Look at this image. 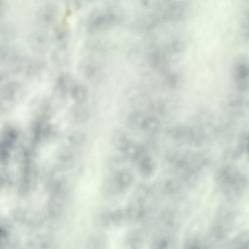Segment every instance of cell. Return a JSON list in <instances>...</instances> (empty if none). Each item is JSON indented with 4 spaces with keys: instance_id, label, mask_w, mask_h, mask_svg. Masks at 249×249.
Segmentation results:
<instances>
[{
    "instance_id": "cell-11",
    "label": "cell",
    "mask_w": 249,
    "mask_h": 249,
    "mask_svg": "<svg viewBox=\"0 0 249 249\" xmlns=\"http://www.w3.org/2000/svg\"><path fill=\"white\" fill-rule=\"evenodd\" d=\"M55 39L60 47L67 46L68 42L71 35L70 27L66 23L58 25L55 31Z\"/></svg>"
},
{
    "instance_id": "cell-8",
    "label": "cell",
    "mask_w": 249,
    "mask_h": 249,
    "mask_svg": "<svg viewBox=\"0 0 249 249\" xmlns=\"http://www.w3.org/2000/svg\"><path fill=\"white\" fill-rule=\"evenodd\" d=\"M131 141L128 134L122 129L115 130L111 137L112 145L121 152Z\"/></svg>"
},
{
    "instance_id": "cell-10",
    "label": "cell",
    "mask_w": 249,
    "mask_h": 249,
    "mask_svg": "<svg viewBox=\"0 0 249 249\" xmlns=\"http://www.w3.org/2000/svg\"><path fill=\"white\" fill-rule=\"evenodd\" d=\"M57 158L64 166H70L73 164L75 159V154L73 150L67 146H62L57 152Z\"/></svg>"
},
{
    "instance_id": "cell-14",
    "label": "cell",
    "mask_w": 249,
    "mask_h": 249,
    "mask_svg": "<svg viewBox=\"0 0 249 249\" xmlns=\"http://www.w3.org/2000/svg\"><path fill=\"white\" fill-rule=\"evenodd\" d=\"M68 140L69 143L73 146H81L87 140V134L82 130H75L71 131L69 134Z\"/></svg>"
},
{
    "instance_id": "cell-4",
    "label": "cell",
    "mask_w": 249,
    "mask_h": 249,
    "mask_svg": "<svg viewBox=\"0 0 249 249\" xmlns=\"http://www.w3.org/2000/svg\"><path fill=\"white\" fill-rule=\"evenodd\" d=\"M168 131L173 139L179 142L197 144L201 142L200 133L187 126L175 125L170 128Z\"/></svg>"
},
{
    "instance_id": "cell-12",
    "label": "cell",
    "mask_w": 249,
    "mask_h": 249,
    "mask_svg": "<svg viewBox=\"0 0 249 249\" xmlns=\"http://www.w3.org/2000/svg\"><path fill=\"white\" fill-rule=\"evenodd\" d=\"M160 126V121L152 116L145 115L141 124L140 130L148 134L156 133Z\"/></svg>"
},
{
    "instance_id": "cell-2",
    "label": "cell",
    "mask_w": 249,
    "mask_h": 249,
    "mask_svg": "<svg viewBox=\"0 0 249 249\" xmlns=\"http://www.w3.org/2000/svg\"><path fill=\"white\" fill-rule=\"evenodd\" d=\"M216 181L218 184L228 193L239 194L248 185L245 176L235 166L226 165L218 172Z\"/></svg>"
},
{
    "instance_id": "cell-13",
    "label": "cell",
    "mask_w": 249,
    "mask_h": 249,
    "mask_svg": "<svg viewBox=\"0 0 249 249\" xmlns=\"http://www.w3.org/2000/svg\"><path fill=\"white\" fill-rule=\"evenodd\" d=\"M107 239L101 233H95L89 237L87 241V249H106Z\"/></svg>"
},
{
    "instance_id": "cell-1",
    "label": "cell",
    "mask_w": 249,
    "mask_h": 249,
    "mask_svg": "<svg viewBox=\"0 0 249 249\" xmlns=\"http://www.w3.org/2000/svg\"><path fill=\"white\" fill-rule=\"evenodd\" d=\"M123 18V12L115 5H107L96 9L89 16L87 28L90 33L105 31L119 23Z\"/></svg>"
},
{
    "instance_id": "cell-3",
    "label": "cell",
    "mask_w": 249,
    "mask_h": 249,
    "mask_svg": "<svg viewBox=\"0 0 249 249\" xmlns=\"http://www.w3.org/2000/svg\"><path fill=\"white\" fill-rule=\"evenodd\" d=\"M170 161L176 169L185 173H193L206 164L205 157L191 150H179L171 154Z\"/></svg>"
},
{
    "instance_id": "cell-15",
    "label": "cell",
    "mask_w": 249,
    "mask_h": 249,
    "mask_svg": "<svg viewBox=\"0 0 249 249\" xmlns=\"http://www.w3.org/2000/svg\"><path fill=\"white\" fill-rule=\"evenodd\" d=\"M145 115L140 112L131 113L127 117V126L132 130H140L142 120Z\"/></svg>"
},
{
    "instance_id": "cell-16",
    "label": "cell",
    "mask_w": 249,
    "mask_h": 249,
    "mask_svg": "<svg viewBox=\"0 0 249 249\" xmlns=\"http://www.w3.org/2000/svg\"><path fill=\"white\" fill-rule=\"evenodd\" d=\"M89 117V111L87 109L80 104L76 107L73 112V117L75 122L78 123L86 122Z\"/></svg>"
},
{
    "instance_id": "cell-5",
    "label": "cell",
    "mask_w": 249,
    "mask_h": 249,
    "mask_svg": "<svg viewBox=\"0 0 249 249\" xmlns=\"http://www.w3.org/2000/svg\"><path fill=\"white\" fill-rule=\"evenodd\" d=\"M133 180V175L129 170L122 169L117 171L111 177L107 185L111 192L119 193L128 189Z\"/></svg>"
},
{
    "instance_id": "cell-6",
    "label": "cell",
    "mask_w": 249,
    "mask_h": 249,
    "mask_svg": "<svg viewBox=\"0 0 249 249\" xmlns=\"http://www.w3.org/2000/svg\"><path fill=\"white\" fill-rule=\"evenodd\" d=\"M80 71L85 78L89 80L98 78L101 72L98 64L94 60L88 58L81 62Z\"/></svg>"
},
{
    "instance_id": "cell-7",
    "label": "cell",
    "mask_w": 249,
    "mask_h": 249,
    "mask_svg": "<svg viewBox=\"0 0 249 249\" xmlns=\"http://www.w3.org/2000/svg\"><path fill=\"white\" fill-rule=\"evenodd\" d=\"M69 93L71 98L79 104L84 103L88 94L87 88L82 83L74 81L72 82Z\"/></svg>"
},
{
    "instance_id": "cell-9",
    "label": "cell",
    "mask_w": 249,
    "mask_h": 249,
    "mask_svg": "<svg viewBox=\"0 0 249 249\" xmlns=\"http://www.w3.org/2000/svg\"><path fill=\"white\" fill-rule=\"evenodd\" d=\"M138 168L140 173L144 177L152 175L155 170V164L152 158L145 154L138 160Z\"/></svg>"
}]
</instances>
